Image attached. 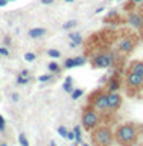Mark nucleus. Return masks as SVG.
I'll return each instance as SVG.
<instances>
[{
	"label": "nucleus",
	"instance_id": "17",
	"mask_svg": "<svg viewBox=\"0 0 143 146\" xmlns=\"http://www.w3.org/2000/svg\"><path fill=\"white\" fill-rule=\"evenodd\" d=\"M47 70L50 73H58V72H61V67H59V64L57 61H50L47 64Z\"/></svg>",
	"mask_w": 143,
	"mask_h": 146
},
{
	"label": "nucleus",
	"instance_id": "16",
	"mask_svg": "<svg viewBox=\"0 0 143 146\" xmlns=\"http://www.w3.org/2000/svg\"><path fill=\"white\" fill-rule=\"evenodd\" d=\"M73 132H75V143L79 145L82 143V132H81V126L76 125L75 128H73Z\"/></svg>",
	"mask_w": 143,
	"mask_h": 146
},
{
	"label": "nucleus",
	"instance_id": "37",
	"mask_svg": "<svg viewBox=\"0 0 143 146\" xmlns=\"http://www.w3.org/2000/svg\"><path fill=\"white\" fill-rule=\"evenodd\" d=\"M49 146H57V143H55V141L52 140V141H50V145H49Z\"/></svg>",
	"mask_w": 143,
	"mask_h": 146
},
{
	"label": "nucleus",
	"instance_id": "25",
	"mask_svg": "<svg viewBox=\"0 0 143 146\" xmlns=\"http://www.w3.org/2000/svg\"><path fill=\"white\" fill-rule=\"evenodd\" d=\"M67 132H69V129H67V128L66 126H58V134L59 135H61L63 137V139H66V137H67Z\"/></svg>",
	"mask_w": 143,
	"mask_h": 146
},
{
	"label": "nucleus",
	"instance_id": "20",
	"mask_svg": "<svg viewBox=\"0 0 143 146\" xmlns=\"http://www.w3.org/2000/svg\"><path fill=\"white\" fill-rule=\"evenodd\" d=\"M76 26V20H69V21H66L63 25V29L64 31H70V29H73V27Z\"/></svg>",
	"mask_w": 143,
	"mask_h": 146
},
{
	"label": "nucleus",
	"instance_id": "12",
	"mask_svg": "<svg viewBox=\"0 0 143 146\" xmlns=\"http://www.w3.org/2000/svg\"><path fill=\"white\" fill-rule=\"evenodd\" d=\"M47 34V31L44 27H32V29L27 31V36L32 40H38V38H43V36Z\"/></svg>",
	"mask_w": 143,
	"mask_h": 146
},
{
	"label": "nucleus",
	"instance_id": "11",
	"mask_svg": "<svg viewBox=\"0 0 143 146\" xmlns=\"http://www.w3.org/2000/svg\"><path fill=\"white\" fill-rule=\"evenodd\" d=\"M120 85H122V81H120V78H119L117 72H116V73H114V76H111V78L108 79V82H107V90H108V93L119 91V90H120Z\"/></svg>",
	"mask_w": 143,
	"mask_h": 146
},
{
	"label": "nucleus",
	"instance_id": "5",
	"mask_svg": "<svg viewBox=\"0 0 143 146\" xmlns=\"http://www.w3.org/2000/svg\"><path fill=\"white\" fill-rule=\"evenodd\" d=\"M90 102H91V108L96 110V111H98L99 114H100V113H107V111H110V110H108L107 93H100V91H98V93H94L93 96H91Z\"/></svg>",
	"mask_w": 143,
	"mask_h": 146
},
{
	"label": "nucleus",
	"instance_id": "7",
	"mask_svg": "<svg viewBox=\"0 0 143 146\" xmlns=\"http://www.w3.org/2000/svg\"><path fill=\"white\" fill-rule=\"evenodd\" d=\"M126 87H128V90H132V91H136V90H140L143 88V76L140 75H137V73L134 72H130L128 70L126 73Z\"/></svg>",
	"mask_w": 143,
	"mask_h": 146
},
{
	"label": "nucleus",
	"instance_id": "33",
	"mask_svg": "<svg viewBox=\"0 0 143 146\" xmlns=\"http://www.w3.org/2000/svg\"><path fill=\"white\" fill-rule=\"evenodd\" d=\"M6 5H8V0H0V8L6 6Z\"/></svg>",
	"mask_w": 143,
	"mask_h": 146
},
{
	"label": "nucleus",
	"instance_id": "39",
	"mask_svg": "<svg viewBox=\"0 0 143 146\" xmlns=\"http://www.w3.org/2000/svg\"><path fill=\"white\" fill-rule=\"evenodd\" d=\"M0 146H8L6 143H0Z\"/></svg>",
	"mask_w": 143,
	"mask_h": 146
},
{
	"label": "nucleus",
	"instance_id": "14",
	"mask_svg": "<svg viewBox=\"0 0 143 146\" xmlns=\"http://www.w3.org/2000/svg\"><path fill=\"white\" fill-rule=\"evenodd\" d=\"M69 40H70L72 43H76L78 46H81L82 41H84V38H82V35L79 32H70V34H69Z\"/></svg>",
	"mask_w": 143,
	"mask_h": 146
},
{
	"label": "nucleus",
	"instance_id": "43",
	"mask_svg": "<svg viewBox=\"0 0 143 146\" xmlns=\"http://www.w3.org/2000/svg\"><path fill=\"white\" fill-rule=\"evenodd\" d=\"M142 9H143V3H142Z\"/></svg>",
	"mask_w": 143,
	"mask_h": 146
},
{
	"label": "nucleus",
	"instance_id": "36",
	"mask_svg": "<svg viewBox=\"0 0 143 146\" xmlns=\"http://www.w3.org/2000/svg\"><path fill=\"white\" fill-rule=\"evenodd\" d=\"M78 47V44L76 43H72V41H70V49H76Z\"/></svg>",
	"mask_w": 143,
	"mask_h": 146
},
{
	"label": "nucleus",
	"instance_id": "32",
	"mask_svg": "<svg viewBox=\"0 0 143 146\" xmlns=\"http://www.w3.org/2000/svg\"><path fill=\"white\" fill-rule=\"evenodd\" d=\"M41 3H43V5H52L53 0H41Z\"/></svg>",
	"mask_w": 143,
	"mask_h": 146
},
{
	"label": "nucleus",
	"instance_id": "23",
	"mask_svg": "<svg viewBox=\"0 0 143 146\" xmlns=\"http://www.w3.org/2000/svg\"><path fill=\"white\" fill-rule=\"evenodd\" d=\"M53 79V75L52 73H47V75H41L40 78H38V81L41 82V84H44V82H50Z\"/></svg>",
	"mask_w": 143,
	"mask_h": 146
},
{
	"label": "nucleus",
	"instance_id": "3",
	"mask_svg": "<svg viewBox=\"0 0 143 146\" xmlns=\"http://www.w3.org/2000/svg\"><path fill=\"white\" fill-rule=\"evenodd\" d=\"M81 122H82V126L84 129L87 131H93L96 126H99V122H100V114L93 110L91 107H87L82 113V117H81Z\"/></svg>",
	"mask_w": 143,
	"mask_h": 146
},
{
	"label": "nucleus",
	"instance_id": "18",
	"mask_svg": "<svg viewBox=\"0 0 143 146\" xmlns=\"http://www.w3.org/2000/svg\"><path fill=\"white\" fill-rule=\"evenodd\" d=\"M47 56H50L52 59H58L61 58V52L57 49H47Z\"/></svg>",
	"mask_w": 143,
	"mask_h": 146
},
{
	"label": "nucleus",
	"instance_id": "27",
	"mask_svg": "<svg viewBox=\"0 0 143 146\" xmlns=\"http://www.w3.org/2000/svg\"><path fill=\"white\" fill-rule=\"evenodd\" d=\"M6 129V122H5V117L0 114V132H3Z\"/></svg>",
	"mask_w": 143,
	"mask_h": 146
},
{
	"label": "nucleus",
	"instance_id": "6",
	"mask_svg": "<svg viewBox=\"0 0 143 146\" xmlns=\"http://www.w3.org/2000/svg\"><path fill=\"white\" fill-rule=\"evenodd\" d=\"M137 46V40H136V35H126V36H122V38H119L117 41V50L120 53H131L132 50L136 49Z\"/></svg>",
	"mask_w": 143,
	"mask_h": 146
},
{
	"label": "nucleus",
	"instance_id": "15",
	"mask_svg": "<svg viewBox=\"0 0 143 146\" xmlns=\"http://www.w3.org/2000/svg\"><path fill=\"white\" fill-rule=\"evenodd\" d=\"M73 78L72 76H67L66 78V81H64V84H63V90L66 91V93H72L73 91Z\"/></svg>",
	"mask_w": 143,
	"mask_h": 146
},
{
	"label": "nucleus",
	"instance_id": "29",
	"mask_svg": "<svg viewBox=\"0 0 143 146\" xmlns=\"http://www.w3.org/2000/svg\"><path fill=\"white\" fill-rule=\"evenodd\" d=\"M66 139H67V140H70V141H75V132H73V131H69Z\"/></svg>",
	"mask_w": 143,
	"mask_h": 146
},
{
	"label": "nucleus",
	"instance_id": "26",
	"mask_svg": "<svg viewBox=\"0 0 143 146\" xmlns=\"http://www.w3.org/2000/svg\"><path fill=\"white\" fill-rule=\"evenodd\" d=\"M0 56H9V49L6 46H2V47H0Z\"/></svg>",
	"mask_w": 143,
	"mask_h": 146
},
{
	"label": "nucleus",
	"instance_id": "9",
	"mask_svg": "<svg viewBox=\"0 0 143 146\" xmlns=\"http://www.w3.org/2000/svg\"><path fill=\"white\" fill-rule=\"evenodd\" d=\"M128 25L132 26L134 29L143 27V15L139 11H131L130 14H128Z\"/></svg>",
	"mask_w": 143,
	"mask_h": 146
},
{
	"label": "nucleus",
	"instance_id": "22",
	"mask_svg": "<svg viewBox=\"0 0 143 146\" xmlns=\"http://www.w3.org/2000/svg\"><path fill=\"white\" fill-rule=\"evenodd\" d=\"M18 143H20L21 146H29V140H27L26 134H18Z\"/></svg>",
	"mask_w": 143,
	"mask_h": 146
},
{
	"label": "nucleus",
	"instance_id": "34",
	"mask_svg": "<svg viewBox=\"0 0 143 146\" xmlns=\"http://www.w3.org/2000/svg\"><path fill=\"white\" fill-rule=\"evenodd\" d=\"M131 3H134V5H142L143 0H131Z\"/></svg>",
	"mask_w": 143,
	"mask_h": 146
},
{
	"label": "nucleus",
	"instance_id": "41",
	"mask_svg": "<svg viewBox=\"0 0 143 146\" xmlns=\"http://www.w3.org/2000/svg\"><path fill=\"white\" fill-rule=\"evenodd\" d=\"M9 2H15V0H8V3H9Z\"/></svg>",
	"mask_w": 143,
	"mask_h": 146
},
{
	"label": "nucleus",
	"instance_id": "13",
	"mask_svg": "<svg viewBox=\"0 0 143 146\" xmlns=\"http://www.w3.org/2000/svg\"><path fill=\"white\" fill-rule=\"evenodd\" d=\"M130 72H134L137 75L143 76V61H134L130 66Z\"/></svg>",
	"mask_w": 143,
	"mask_h": 146
},
{
	"label": "nucleus",
	"instance_id": "8",
	"mask_svg": "<svg viewBox=\"0 0 143 146\" xmlns=\"http://www.w3.org/2000/svg\"><path fill=\"white\" fill-rule=\"evenodd\" d=\"M107 99H108V110L110 111H117L122 105V96L114 91V93H107Z\"/></svg>",
	"mask_w": 143,
	"mask_h": 146
},
{
	"label": "nucleus",
	"instance_id": "24",
	"mask_svg": "<svg viewBox=\"0 0 143 146\" xmlns=\"http://www.w3.org/2000/svg\"><path fill=\"white\" fill-rule=\"evenodd\" d=\"M35 59H37V55H35V53H32V52H26V53H25V61L34 62Z\"/></svg>",
	"mask_w": 143,
	"mask_h": 146
},
{
	"label": "nucleus",
	"instance_id": "30",
	"mask_svg": "<svg viewBox=\"0 0 143 146\" xmlns=\"http://www.w3.org/2000/svg\"><path fill=\"white\" fill-rule=\"evenodd\" d=\"M11 100H12V102H18V100H20V94H18V93H12L11 94Z\"/></svg>",
	"mask_w": 143,
	"mask_h": 146
},
{
	"label": "nucleus",
	"instance_id": "35",
	"mask_svg": "<svg viewBox=\"0 0 143 146\" xmlns=\"http://www.w3.org/2000/svg\"><path fill=\"white\" fill-rule=\"evenodd\" d=\"M102 11H104V6H100V8H98V9H96L94 12H96V14H100V12H102Z\"/></svg>",
	"mask_w": 143,
	"mask_h": 146
},
{
	"label": "nucleus",
	"instance_id": "10",
	"mask_svg": "<svg viewBox=\"0 0 143 146\" xmlns=\"http://www.w3.org/2000/svg\"><path fill=\"white\" fill-rule=\"evenodd\" d=\"M87 62L85 56H73V58H67L64 61V67L66 68H75V67H81Z\"/></svg>",
	"mask_w": 143,
	"mask_h": 146
},
{
	"label": "nucleus",
	"instance_id": "40",
	"mask_svg": "<svg viewBox=\"0 0 143 146\" xmlns=\"http://www.w3.org/2000/svg\"><path fill=\"white\" fill-rule=\"evenodd\" d=\"M81 146H90V145H87V143H82Z\"/></svg>",
	"mask_w": 143,
	"mask_h": 146
},
{
	"label": "nucleus",
	"instance_id": "38",
	"mask_svg": "<svg viewBox=\"0 0 143 146\" xmlns=\"http://www.w3.org/2000/svg\"><path fill=\"white\" fill-rule=\"evenodd\" d=\"M64 2H67V3H72V2H75V0H64Z\"/></svg>",
	"mask_w": 143,
	"mask_h": 146
},
{
	"label": "nucleus",
	"instance_id": "1",
	"mask_svg": "<svg viewBox=\"0 0 143 146\" xmlns=\"http://www.w3.org/2000/svg\"><path fill=\"white\" fill-rule=\"evenodd\" d=\"M139 132H137V126L132 123H123L119 125L117 129L114 131V140L122 146H132L136 145Z\"/></svg>",
	"mask_w": 143,
	"mask_h": 146
},
{
	"label": "nucleus",
	"instance_id": "28",
	"mask_svg": "<svg viewBox=\"0 0 143 146\" xmlns=\"http://www.w3.org/2000/svg\"><path fill=\"white\" fill-rule=\"evenodd\" d=\"M11 44H12V38L9 35H6L3 38V46H6V47H8V46H11Z\"/></svg>",
	"mask_w": 143,
	"mask_h": 146
},
{
	"label": "nucleus",
	"instance_id": "31",
	"mask_svg": "<svg viewBox=\"0 0 143 146\" xmlns=\"http://www.w3.org/2000/svg\"><path fill=\"white\" fill-rule=\"evenodd\" d=\"M18 76H29V70H27V68H23V70L20 72V73H18Z\"/></svg>",
	"mask_w": 143,
	"mask_h": 146
},
{
	"label": "nucleus",
	"instance_id": "21",
	"mask_svg": "<svg viewBox=\"0 0 143 146\" xmlns=\"http://www.w3.org/2000/svg\"><path fill=\"white\" fill-rule=\"evenodd\" d=\"M29 81H31L29 76H26V78H25V76H17V81H15V82H17V85H21V87H23V85H26Z\"/></svg>",
	"mask_w": 143,
	"mask_h": 146
},
{
	"label": "nucleus",
	"instance_id": "42",
	"mask_svg": "<svg viewBox=\"0 0 143 146\" xmlns=\"http://www.w3.org/2000/svg\"><path fill=\"white\" fill-rule=\"evenodd\" d=\"M110 2H117V0H110Z\"/></svg>",
	"mask_w": 143,
	"mask_h": 146
},
{
	"label": "nucleus",
	"instance_id": "2",
	"mask_svg": "<svg viewBox=\"0 0 143 146\" xmlns=\"http://www.w3.org/2000/svg\"><path fill=\"white\" fill-rule=\"evenodd\" d=\"M91 141L94 146H111L114 141V132L110 126H96L91 131Z\"/></svg>",
	"mask_w": 143,
	"mask_h": 146
},
{
	"label": "nucleus",
	"instance_id": "19",
	"mask_svg": "<svg viewBox=\"0 0 143 146\" xmlns=\"http://www.w3.org/2000/svg\"><path fill=\"white\" fill-rule=\"evenodd\" d=\"M70 94H72V99L76 100V99L82 98V94H84V90H81V88H73V91H72Z\"/></svg>",
	"mask_w": 143,
	"mask_h": 146
},
{
	"label": "nucleus",
	"instance_id": "4",
	"mask_svg": "<svg viewBox=\"0 0 143 146\" xmlns=\"http://www.w3.org/2000/svg\"><path fill=\"white\" fill-rule=\"evenodd\" d=\"M116 61V55L113 52H102L99 55H94L91 59V64L96 68H110Z\"/></svg>",
	"mask_w": 143,
	"mask_h": 146
}]
</instances>
